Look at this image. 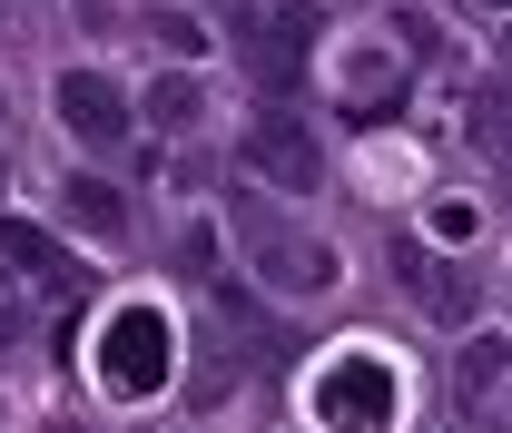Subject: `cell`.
<instances>
[{"label": "cell", "mask_w": 512, "mask_h": 433, "mask_svg": "<svg viewBox=\"0 0 512 433\" xmlns=\"http://www.w3.org/2000/svg\"><path fill=\"white\" fill-rule=\"evenodd\" d=\"M394 394H404V374L384 355H365V345H345V355L316 365L306 414H316V433H394Z\"/></svg>", "instance_id": "obj_1"}, {"label": "cell", "mask_w": 512, "mask_h": 433, "mask_svg": "<svg viewBox=\"0 0 512 433\" xmlns=\"http://www.w3.org/2000/svg\"><path fill=\"white\" fill-rule=\"evenodd\" d=\"M168 374H178V335H168L158 306H119L109 325H99V384H109L119 404L168 394Z\"/></svg>", "instance_id": "obj_2"}, {"label": "cell", "mask_w": 512, "mask_h": 433, "mask_svg": "<svg viewBox=\"0 0 512 433\" xmlns=\"http://www.w3.org/2000/svg\"><path fill=\"white\" fill-rule=\"evenodd\" d=\"M237 237H247V256L266 266V276H276V286H286V296H325V286H335V256H325V247H306L296 227H276L256 197H237Z\"/></svg>", "instance_id": "obj_3"}, {"label": "cell", "mask_w": 512, "mask_h": 433, "mask_svg": "<svg viewBox=\"0 0 512 433\" xmlns=\"http://www.w3.org/2000/svg\"><path fill=\"white\" fill-rule=\"evenodd\" d=\"M60 128L79 138V148H119V138H128V99H119V79H99V69H69V79H60Z\"/></svg>", "instance_id": "obj_4"}, {"label": "cell", "mask_w": 512, "mask_h": 433, "mask_svg": "<svg viewBox=\"0 0 512 433\" xmlns=\"http://www.w3.org/2000/svg\"><path fill=\"white\" fill-rule=\"evenodd\" d=\"M247 158H256V178H266V187H286V197H296V187H316V138L286 119V109H276V119H256Z\"/></svg>", "instance_id": "obj_5"}, {"label": "cell", "mask_w": 512, "mask_h": 433, "mask_svg": "<svg viewBox=\"0 0 512 433\" xmlns=\"http://www.w3.org/2000/svg\"><path fill=\"white\" fill-rule=\"evenodd\" d=\"M394 276L414 286V306L434 315V325H463V315H473V276H453V266H434V256L414 247V237H394Z\"/></svg>", "instance_id": "obj_6"}, {"label": "cell", "mask_w": 512, "mask_h": 433, "mask_svg": "<svg viewBox=\"0 0 512 433\" xmlns=\"http://www.w3.org/2000/svg\"><path fill=\"white\" fill-rule=\"evenodd\" d=\"M60 207L89 227V237H99V247H128V197H119L109 178H69V187H60Z\"/></svg>", "instance_id": "obj_7"}, {"label": "cell", "mask_w": 512, "mask_h": 433, "mask_svg": "<svg viewBox=\"0 0 512 433\" xmlns=\"http://www.w3.org/2000/svg\"><path fill=\"white\" fill-rule=\"evenodd\" d=\"M316 0H276V30H266V79H276V89H296V50H306V40H316Z\"/></svg>", "instance_id": "obj_8"}, {"label": "cell", "mask_w": 512, "mask_h": 433, "mask_svg": "<svg viewBox=\"0 0 512 433\" xmlns=\"http://www.w3.org/2000/svg\"><path fill=\"white\" fill-rule=\"evenodd\" d=\"M0 256H10V266H30V276H50V286H79V266H69L30 217H0Z\"/></svg>", "instance_id": "obj_9"}, {"label": "cell", "mask_w": 512, "mask_h": 433, "mask_svg": "<svg viewBox=\"0 0 512 433\" xmlns=\"http://www.w3.org/2000/svg\"><path fill=\"white\" fill-rule=\"evenodd\" d=\"M503 365H512V345H503V335H483V345H463V394H473V384H493Z\"/></svg>", "instance_id": "obj_10"}, {"label": "cell", "mask_w": 512, "mask_h": 433, "mask_svg": "<svg viewBox=\"0 0 512 433\" xmlns=\"http://www.w3.org/2000/svg\"><path fill=\"white\" fill-rule=\"evenodd\" d=\"M434 237H453V247H473V237H483V217H473L463 197H444V207H434Z\"/></svg>", "instance_id": "obj_11"}, {"label": "cell", "mask_w": 512, "mask_h": 433, "mask_svg": "<svg viewBox=\"0 0 512 433\" xmlns=\"http://www.w3.org/2000/svg\"><path fill=\"white\" fill-rule=\"evenodd\" d=\"M158 119H197V79H158Z\"/></svg>", "instance_id": "obj_12"}, {"label": "cell", "mask_w": 512, "mask_h": 433, "mask_svg": "<svg viewBox=\"0 0 512 433\" xmlns=\"http://www.w3.org/2000/svg\"><path fill=\"white\" fill-rule=\"evenodd\" d=\"M0 355H20V315L0 306Z\"/></svg>", "instance_id": "obj_13"}, {"label": "cell", "mask_w": 512, "mask_h": 433, "mask_svg": "<svg viewBox=\"0 0 512 433\" xmlns=\"http://www.w3.org/2000/svg\"><path fill=\"white\" fill-rule=\"evenodd\" d=\"M483 10H512V0H483Z\"/></svg>", "instance_id": "obj_14"}, {"label": "cell", "mask_w": 512, "mask_h": 433, "mask_svg": "<svg viewBox=\"0 0 512 433\" xmlns=\"http://www.w3.org/2000/svg\"><path fill=\"white\" fill-rule=\"evenodd\" d=\"M0 168H10V158H0Z\"/></svg>", "instance_id": "obj_15"}]
</instances>
